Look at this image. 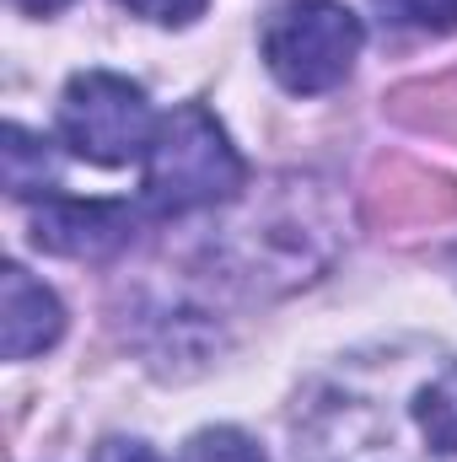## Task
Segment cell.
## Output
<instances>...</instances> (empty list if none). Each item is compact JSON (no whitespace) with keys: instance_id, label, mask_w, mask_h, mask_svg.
I'll return each instance as SVG.
<instances>
[{"instance_id":"6da1fadb","label":"cell","mask_w":457,"mask_h":462,"mask_svg":"<svg viewBox=\"0 0 457 462\" xmlns=\"http://www.w3.org/2000/svg\"><path fill=\"white\" fill-rule=\"evenodd\" d=\"M302 462H457V349L398 339L334 360L291 414Z\"/></svg>"},{"instance_id":"7a4b0ae2","label":"cell","mask_w":457,"mask_h":462,"mask_svg":"<svg viewBox=\"0 0 457 462\" xmlns=\"http://www.w3.org/2000/svg\"><path fill=\"white\" fill-rule=\"evenodd\" d=\"M344 247V216L329 183L318 178H275L258 199H247L227 226L210 236V258L221 280L242 291H296L312 285Z\"/></svg>"},{"instance_id":"3957f363","label":"cell","mask_w":457,"mask_h":462,"mask_svg":"<svg viewBox=\"0 0 457 462\" xmlns=\"http://www.w3.org/2000/svg\"><path fill=\"white\" fill-rule=\"evenodd\" d=\"M242 178L247 167L216 114H205L200 103H183L156 124L145 145L140 205L151 216H194L210 205H231L242 194Z\"/></svg>"},{"instance_id":"277c9868","label":"cell","mask_w":457,"mask_h":462,"mask_svg":"<svg viewBox=\"0 0 457 462\" xmlns=\"http://www.w3.org/2000/svg\"><path fill=\"white\" fill-rule=\"evenodd\" d=\"M360 43H366V27L340 0H285L264 22V65L296 97L334 92L355 70Z\"/></svg>"},{"instance_id":"5b68a950","label":"cell","mask_w":457,"mask_h":462,"mask_svg":"<svg viewBox=\"0 0 457 462\" xmlns=\"http://www.w3.org/2000/svg\"><path fill=\"white\" fill-rule=\"evenodd\" d=\"M156 134V118L145 103V87H135L129 76L114 70H81L70 76L65 97H60V140L98 162V167H124L135 156H145Z\"/></svg>"},{"instance_id":"8992f818","label":"cell","mask_w":457,"mask_h":462,"mask_svg":"<svg viewBox=\"0 0 457 462\" xmlns=\"http://www.w3.org/2000/svg\"><path fill=\"white\" fill-rule=\"evenodd\" d=\"M135 236L129 205L114 199H60L49 194L43 210L33 216V242L60 258H108Z\"/></svg>"},{"instance_id":"52a82bcc","label":"cell","mask_w":457,"mask_h":462,"mask_svg":"<svg viewBox=\"0 0 457 462\" xmlns=\"http://www.w3.org/2000/svg\"><path fill=\"white\" fill-rule=\"evenodd\" d=\"M0 291H5V318H0V349H5V360H33V355L60 345L65 307H60V296L49 285H38L22 263H11L0 274Z\"/></svg>"},{"instance_id":"ba28073f","label":"cell","mask_w":457,"mask_h":462,"mask_svg":"<svg viewBox=\"0 0 457 462\" xmlns=\"http://www.w3.org/2000/svg\"><path fill=\"white\" fill-rule=\"evenodd\" d=\"M5 189L16 199H33V194H54V156L38 134H27L22 124H5Z\"/></svg>"},{"instance_id":"9c48e42d","label":"cell","mask_w":457,"mask_h":462,"mask_svg":"<svg viewBox=\"0 0 457 462\" xmlns=\"http://www.w3.org/2000/svg\"><path fill=\"white\" fill-rule=\"evenodd\" d=\"M371 5L409 32H457V0H371Z\"/></svg>"},{"instance_id":"30bf717a","label":"cell","mask_w":457,"mask_h":462,"mask_svg":"<svg viewBox=\"0 0 457 462\" xmlns=\"http://www.w3.org/2000/svg\"><path fill=\"white\" fill-rule=\"evenodd\" d=\"M189 462H264V452L253 447V436H242L231 425H216V430H200L189 441Z\"/></svg>"},{"instance_id":"8fae6325","label":"cell","mask_w":457,"mask_h":462,"mask_svg":"<svg viewBox=\"0 0 457 462\" xmlns=\"http://www.w3.org/2000/svg\"><path fill=\"white\" fill-rule=\"evenodd\" d=\"M118 5H129L135 16L162 22V27H183V22H194L205 11V0H118Z\"/></svg>"},{"instance_id":"7c38bea8","label":"cell","mask_w":457,"mask_h":462,"mask_svg":"<svg viewBox=\"0 0 457 462\" xmlns=\"http://www.w3.org/2000/svg\"><path fill=\"white\" fill-rule=\"evenodd\" d=\"M98 462H162V457H156L145 441H103Z\"/></svg>"},{"instance_id":"4fadbf2b","label":"cell","mask_w":457,"mask_h":462,"mask_svg":"<svg viewBox=\"0 0 457 462\" xmlns=\"http://www.w3.org/2000/svg\"><path fill=\"white\" fill-rule=\"evenodd\" d=\"M11 5H22V11H33V16H49V11L70 5V0H11Z\"/></svg>"},{"instance_id":"5bb4252c","label":"cell","mask_w":457,"mask_h":462,"mask_svg":"<svg viewBox=\"0 0 457 462\" xmlns=\"http://www.w3.org/2000/svg\"><path fill=\"white\" fill-rule=\"evenodd\" d=\"M452 269H457V253H452Z\"/></svg>"}]
</instances>
